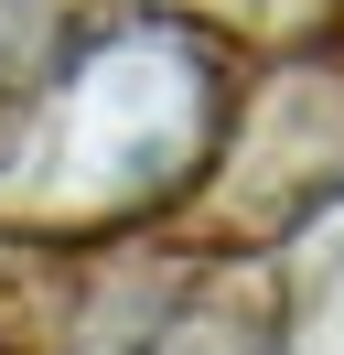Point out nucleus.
<instances>
[{
    "label": "nucleus",
    "instance_id": "1",
    "mask_svg": "<svg viewBox=\"0 0 344 355\" xmlns=\"http://www.w3.org/2000/svg\"><path fill=\"white\" fill-rule=\"evenodd\" d=\"M205 11H226V22H258V33H280V44H334V22H344V0H205Z\"/></svg>",
    "mask_w": 344,
    "mask_h": 355
}]
</instances>
